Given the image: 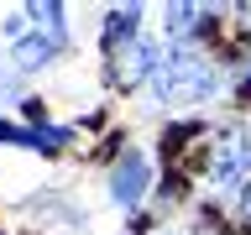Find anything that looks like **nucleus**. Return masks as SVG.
Segmentation results:
<instances>
[{"instance_id":"obj_1","label":"nucleus","mask_w":251,"mask_h":235,"mask_svg":"<svg viewBox=\"0 0 251 235\" xmlns=\"http://www.w3.org/2000/svg\"><path fill=\"white\" fill-rule=\"evenodd\" d=\"M147 89H152L157 105H168V110H194V105H209L220 94V68L204 52H194V47H173V52L157 58Z\"/></svg>"},{"instance_id":"obj_2","label":"nucleus","mask_w":251,"mask_h":235,"mask_svg":"<svg viewBox=\"0 0 251 235\" xmlns=\"http://www.w3.org/2000/svg\"><path fill=\"white\" fill-rule=\"evenodd\" d=\"M246 172H251V136L246 131H225L215 162H209V183H215L220 193H246L251 188Z\"/></svg>"},{"instance_id":"obj_3","label":"nucleus","mask_w":251,"mask_h":235,"mask_svg":"<svg viewBox=\"0 0 251 235\" xmlns=\"http://www.w3.org/2000/svg\"><path fill=\"white\" fill-rule=\"evenodd\" d=\"M5 37H11V58H16V68H21V73L47 68V63L68 47V37H58V31H26V26H21V16L5 26Z\"/></svg>"},{"instance_id":"obj_4","label":"nucleus","mask_w":251,"mask_h":235,"mask_svg":"<svg viewBox=\"0 0 251 235\" xmlns=\"http://www.w3.org/2000/svg\"><path fill=\"white\" fill-rule=\"evenodd\" d=\"M157 52L147 37H136V42H121V47H110V84H121V89H131V84H141V78H152L157 68Z\"/></svg>"},{"instance_id":"obj_5","label":"nucleus","mask_w":251,"mask_h":235,"mask_svg":"<svg viewBox=\"0 0 251 235\" xmlns=\"http://www.w3.org/2000/svg\"><path fill=\"white\" fill-rule=\"evenodd\" d=\"M147 183H152V162L141 152H126L115 162V172H110V199L121 204V209H136L147 199Z\"/></svg>"},{"instance_id":"obj_6","label":"nucleus","mask_w":251,"mask_h":235,"mask_svg":"<svg viewBox=\"0 0 251 235\" xmlns=\"http://www.w3.org/2000/svg\"><path fill=\"white\" fill-rule=\"evenodd\" d=\"M141 21V5H121V11H110L105 16V47H121V42H136V26Z\"/></svg>"},{"instance_id":"obj_7","label":"nucleus","mask_w":251,"mask_h":235,"mask_svg":"<svg viewBox=\"0 0 251 235\" xmlns=\"http://www.w3.org/2000/svg\"><path fill=\"white\" fill-rule=\"evenodd\" d=\"M209 16H215V5H168V26H173V37H178V42H183V37H194V26H204V21H209Z\"/></svg>"},{"instance_id":"obj_8","label":"nucleus","mask_w":251,"mask_h":235,"mask_svg":"<svg viewBox=\"0 0 251 235\" xmlns=\"http://www.w3.org/2000/svg\"><path fill=\"white\" fill-rule=\"evenodd\" d=\"M235 204H241V225H246V230H251V188H246V193H241V199H235Z\"/></svg>"},{"instance_id":"obj_9","label":"nucleus","mask_w":251,"mask_h":235,"mask_svg":"<svg viewBox=\"0 0 251 235\" xmlns=\"http://www.w3.org/2000/svg\"><path fill=\"white\" fill-rule=\"evenodd\" d=\"M241 21H246V26H251V5H241Z\"/></svg>"},{"instance_id":"obj_10","label":"nucleus","mask_w":251,"mask_h":235,"mask_svg":"<svg viewBox=\"0 0 251 235\" xmlns=\"http://www.w3.org/2000/svg\"><path fill=\"white\" fill-rule=\"evenodd\" d=\"M194 235H215V230H194Z\"/></svg>"}]
</instances>
